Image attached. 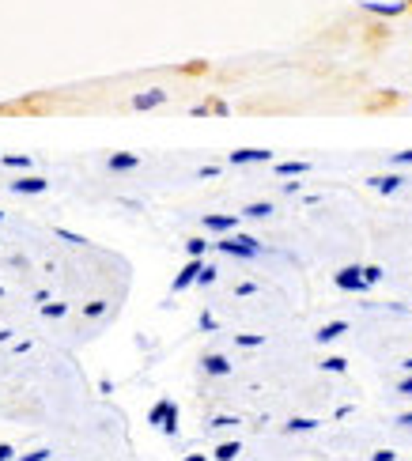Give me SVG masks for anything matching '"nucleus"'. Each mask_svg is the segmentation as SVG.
I'll list each match as a JSON object with an SVG mask.
<instances>
[{
  "label": "nucleus",
  "instance_id": "obj_1",
  "mask_svg": "<svg viewBox=\"0 0 412 461\" xmlns=\"http://www.w3.org/2000/svg\"><path fill=\"white\" fill-rule=\"evenodd\" d=\"M219 254H227V257H243V261H250V257H257L261 254V242L254 235H227V238H219L216 242Z\"/></svg>",
  "mask_w": 412,
  "mask_h": 461
},
{
  "label": "nucleus",
  "instance_id": "obj_2",
  "mask_svg": "<svg viewBox=\"0 0 412 461\" xmlns=\"http://www.w3.org/2000/svg\"><path fill=\"white\" fill-rule=\"evenodd\" d=\"M148 424L152 427H159L163 435H178V405L174 401H155L152 405V413H148Z\"/></svg>",
  "mask_w": 412,
  "mask_h": 461
},
{
  "label": "nucleus",
  "instance_id": "obj_3",
  "mask_svg": "<svg viewBox=\"0 0 412 461\" xmlns=\"http://www.w3.org/2000/svg\"><path fill=\"white\" fill-rule=\"evenodd\" d=\"M333 280H337L340 292H367V287H371L367 280H363V265H345Z\"/></svg>",
  "mask_w": 412,
  "mask_h": 461
},
{
  "label": "nucleus",
  "instance_id": "obj_4",
  "mask_svg": "<svg viewBox=\"0 0 412 461\" xmlns=\"http://www.w3.org/2000/svg\"><path fill=\"white\" fill-rule=\"evenodd\" d=\"M363 12L378 15V19H397L408 12V0H394V4H386V0H363Z\"/></svg>",
  "mask_w": 412,
  "mask_h": 461
},
{
  "label": "nucleus",
  "instance_id": "obj_5",
  "mask_svg": "<svg viewBox=\"0 0 412 461\" xmlns=\"http://www.w3.org/2000/svg\"><path fill=\"white\" fill-rule=\"evenodd\" d=\"M163 103H167V91H163V87H148V91H136L133 98H129V106H133L136 114L155 110V106H163Z\"/></svg>",
  "mask_w": 412,
  "mask_h": 461
},
{
  "label": "nucleus",
  "instance_id": "obj_6",
  "mask_svg": "<svg viewBox=\"0 0 412 461\" xmlns=\"http://www.w3.org/2000/svg\"><path fill=\"white\" fill-rule=\"evenodd\" d=\"M200 268H205V261H200V257H189V261H186V268L174 276V284H170V292L178 295V292H186V287H193V284H197V276H200Z\"/></svg>",
  "mask_w": 412,
  "mask_h": 461
},
{
  "label": "nucleus",
  "instance_id": "obj_7",
  "mask_svg": "<svg viewBox=\"0 0 412 461\" xmlns=\"http://www.w3.org/2000/svg\"><path fill=\"white\" fill-rule=\"evenodd\" d=\"M46 189H49V182L42 174H23L12 182V193H19V197H34V193H46Z\"/></svg>",
  "mask_w": 412,
  "mask_h": 461
},
{
  "label": "nucleus",
  "instance_id": "obj_8",
  "mask_svg": "<svg viewBox=\"0 0 412 461\" xmlns=\"http://www.w3.org/2000/svg\"><path fill=\"white\" fill-rule=\"evenodd\" d=\"M269 159H273V152H269V148H238V152L227 155V163L243 167V163H269Z\"/></svg>",
  "mask_w": 412,
  "mask_h": 461
},
{
  "label": "nucleus",
  "instance_id": "obj_9",
  "mask_svg": "<svg viewBox=\"0 0 412 461\" xmlns=\"http://www.w3.org/2000/svg\"><path fill=\"white\" fill-rule=\"evenodd\" d=\"M200 367H205V375H212V378L231 375V359H227V356H219V352H208L205 359H200Z\"/></svg>",
  "mask_w": 412,
  "mask_h": 461
},
{
  "label": "nucleus",
  "instance_id": "obj_10",
  "mask_svg": "<svg viewBox=\"0 0 412 461\" xmlns=\"http://www.w3.org/2000/svg\"><path fill=\"white\" fill-rule=\"evenodd\" d=\"M200 223H205L208 230H216V235H231V230L238 227V219H235V216H219V212H208L205 219H200Z\"/></svg>",
  "mask_w": 412,
  "mask_h": 461
},
{
  "label": "nucleus",
  "instance_id": "obj_11",
  "mask_svg": "<svg viewBox=\"0 0 412 461\" xmlns=\"http://www.w3.org/2000/svg\"><path fill=\"white\" fill-rule=\"evenodd\" d=\"M405 182H408V178H405V174H378V178H371V186H375V189H378V193H382V197H390V193H397V189H401V186H405Z\"/></svg>",
  "mask_w": 412,
  "mask_h": 461
},
{
  "label": "nucleus",
  "instance_id": "obj_12",
  "mask_svg": "<svg viewBox=\"0 0 412 461\" xmlns=\"http://www.w3.org/2000/svg\"><path fill=\"white\" fill-rule=\"evenodd\" d=\"M106 167L117 170V174H122V170H136L140 167V155L136 152H114V155H106Z\"/></svg>",
  "mask_w": 412,
  "mask_h": 461
},
{
  "label": "nucleus",
  "instance_id": "obj_13",
  "mask_svg": "<svg viewBox=\"0 0 412 461\" xmlns=\"http://www.w3.org/2000/svg\"><path fill=\"white\" fill-rule=\"evenodd\" d=\"M345 333H348V322H326V325L314 333V340H318V344H333V340L345 337Z\"/></svg>",
  "mask_w": 412,
  "mask_h": 461
},
{
  "label": "nucleus",
  "instance_id": "obj_14",
  "mask_svg": "<svg viewBox=\"0 0 412 461\" xmlns=\"http://www.w3.org/2000/svg\"><path fill=\"white\" fill-rule=\"evenodd\" d=\"M310 163L307 159H288V163H276V174L280 178H299V174H307Z\"/></svg>",
  "mask_w": 412,
  "mask_h": 461
},
{
  "label": "nucleus",
  "instance_id": "obj_15",
  "mask_svg": "<svg viewBox=\"0 0 412 461\" xmlns=\"http://www.w3.org/2000/svg\"><path fill=\"white\" fill-rule=\"evenodd\" d=\"M243 212H246V219H269V216L276 212V208L269 204V200H254V204H246V208H243Z\"/></svg>",
  "mask_w": 412,
  "mask_h": 461
},
{
  "label": "nucleus",
  "instance_id": "obj_16",
  "mask_svg": "<svg viewBox=\"0 0 412 461\" xmlns=\"http://www.w3.org/2000/svg\"><path fill=\"white\" fill-rule=\"evenodd\" d=\"M314 427H318V420H310V416H295V420L284 424L288 435H303V431H314Z\"/></svg>",
  "mask_w": 412,
  "mask_h": 461
},
{
  "label": "nucleus",
  "instance_id": "obj_17",
  "mask_svg": "<svg viewBox=\"0 0 412 461\" xmlns=\"http://www.w3.org/2000/svg\"><path fill=\"white\" fill-rule=\"evenodd\" d=\"M238 454H243V443H219V446L212 450L216 461H235Z\"/></svg>",
  "mask_w": 412,
  "mask_h": 461
},
{
  "label": "nucleus",
  "instance_id": "obj_18",
  "mask_svg": "<svg viewBox=\"0 0 412 461\" xmlns=\"http://www.w3.org/2000/svg\"><path fill=\"white\" fill-rule=\"evenodd\" d=\"M0 163L12 167V170H27V167L34 163V159H31V155H19V152H8V155H0Z\"/></svg>",
  "mask_w": 412,
  "mask_h": 461
},
{
  "label": "nucleus",
  "instance_id": "obj_19",
  "mask_svg": "<svg viewBox=\"0 0 412 461\" xmlns=\"http://www.w3.org/2000/svg\"><path fill=\"white\" fill-rule=\"evenodd\" d=\"M345 367H348L345 356H326L321 359V370H329V375H345Z\"/></svg>",
  "mask_w": 412,
  "mask_h": 461
},
{
  "label": "nucleus",
  "instance_id": "obj_20",
  "mask_svg": "<svg viewBox=\"0 0 412 461\" xmlns=\"http://www.w3.org/2000/svg\"><path fill=\"white\" fill-rule=\"evenodd\" d=\"M401 103V95H394V91H390V95H378V98H371V103H367V110H386V106H397Z\"/></svg>",
  "mask_w": 412,
  "mask_h": 461
},
{
  "label": "nucleus",
  "instance_id": "obj_21",
  "mask_svg": "<svg viewBox=\"0 0 412 461\" xmlns=\"http://www.w3.org/2000/svg\"><path fill=\"white\" fill-rule=\"evenodd\" d=\"M235 344L238 348H261V344H265V337H261V333H238Z\"/></svg>",
  "mask_w": 412,
  "mask_h": 461
},
{
  "label": "nucleus",
  "instance_id": "obj_22",
  "mask_svg": "<svg viewBox=\"0 0 412 461\" xmlns=\"http://www.w3.org/2000/svg\"><path fill=\"white\" fill-rule=\"evenodd\" d=\"M15 461H53V450H49V446H38V450H31V454H19Z\"/></svg>",
  "mask_w": 412,
  "mask_h": 461
},
{
  "label": "nucleus",
  "instance_id": "obj_23",
  "mask_svg": "<svg viewBox=\"0 0 412 461\" xmlns=\"http://www.w3.org/2000/svg\"><path fill=\"white\" fill-rule=\"evenodd\" d=\"M68 303H42V318H65Z\"/></svg>",
  "mask_w": 412,
  "mask_h": 461
},
{
  "label": "nucleus",
  "instance_id": "obj_24",
  "mask_svg": "<svg viewBox=\"0 0 412 461\" xmlns=\"http://www.w3.org/2000/svg\"><path fill=\"white\" fill-rule=\"evenodd\" d=\"M216 276H219V268L216 265H205V268H200V276H197V284L208 287V284H216Z\"/></svg>",
  "mask_w": 412,
  "mask_h": 461
},
{
  "label": "nucleus",
  "instance_id": "obj_25",
  "mask_svg": "<svg viewBox=\"0 0 412 461\" xmlns=\"http://www.w3.org/2000/svg\"><path fill=\"white\" fill-rule=\"evenodd\" d=\"M205 249H208L205 238H189V242H186V254H189V257H200Z\"/></svg>",
  "mask_w": 412,
  "mask_h": 461
},
{
  "label": "nucleus",
  "instance_id": "obj_26",
  "mask_svg": "<svg viewBox=\"0 0 412 461\" xmlns=\"http://www.w3.org/2000/svg\"><path fill=\"white\" fill-rule=\"evenodd\" d=\"M182 72L186 76H205L208 72V61H189V65H182Z\"/></svg>",
  "mask_w": 412,
  "mask_h": 461
},
{
  "label": "nucleus",
  "instance_id": "obj_27",
  "mask_svg": "<svg viewBox=\"0 0 412 461\" xmlns=\"http://www.w3.org/2000/svg\"><path fill=\"white\" fill-rule=\"evenodd\" d=\"M57 235H61L65 242H72V246H87V238H84V235H76V230H65V227H57Z\"/></svg>",
  "mask_w": 412,
  "mask_h": 461
},
{
  "label": "nucleus",
  "instance_id": "obj_28",
  "mask_svg": "<svg viewBox=\"0 0 412 461\" xmlns=\"http://www.w3.org/2000/svg\"><path fill=\"white\" fill-rule=\"evenodd\" d=\"M84 314H87V318H103V314H106V303H103V299H95V303L84 306Z\"/></svg>",
  "mask_w": 412,
  "mask_h": 461
},
{
  "label": "nucleus",
  "instance_id": "obj_29",
  "mask_svg": "<svg viewBox=\"0 0 412 461\" xmlns=\"http://www.w3.org/2000/svg\"><path fill=\"white\" fill-rule=\"evenodd\" d=\"M363 280H367L371 287H375L378 280H382V268H378V265H363Z\"/></svg>",
  "mask_w": 412,
  "mask_h": 461
},
{
  "label": "nucleus",
  "instance_id": "obj_30",
  "mask_svg": "<svg viewBox=\"0 0 412 461\" xmlns=\"http://www.w3.org/2000/svg\"><path fill=\"white\" fill-rule=\"evenodd\" d=\"M390 163H394V167H412V148H408V152H394V155H390Z\"/></svg>",
  "mask_w": 412,
  "mask_h": 461
},
{
  "label": "nucleus",
  "instance_id": "obj_31",
  "mask_svg": "<svg viewBox=\"0 0 412 461\" xmlns=\"http://www.w3.org/2000/svg\"><path fill=\"white\" fill-rule=\"evenodd\" d=\"M243 420L238 416H212V427H238Z\"/></svg>",
  "mask_w": 412,
  "mask_h": 461
},
{
  "label": "nucleus",
  "instance_id": "obj_32",
  "mask_svg": "<svg viewBox=\"0 0 412 461\" xmlns=\"http://www.w3.org/2000/svg\"><path fill=\"white\" fill-rule=\"evenodd\" d=\"M254 292H257V284H250V280H243V284L235 287V295H238V299H246V295H254Z\"/></svg>",
  "mask_w": 412,
  "mask_h": 461
},
{
  "label": "nucleus",
  "instance_id": "obj_33",
  "mask_svg": "<svg viewBox=\"0 0 412 461\" xmlns=\"http://www.w3.org/2000/svg\"><path fill=\"white\" fill-rule=\"evenodd\" d=\"M200 329H205V333H216V318L208 314V310H205V314H200Z\"/></svg>",
  "mask_w": 412,
  "mask_h": 461
},
{
  "label": "nucleus",
  "instance_id": "obj_34",
  "mask_svg": "<svg viewBox=\"0 0 412 461\" xmlns=\"http://www.w3.org/2000/svg\"><path fill=\"white\" fill-rule=\"evenodd\" d=\"M208 110H212V114H224V117H227V103H224V98H208Z\"/></svg>",
  "mask_w": 412,
  "mask_h": 461
},
{
  "label": "nucleus",
  "instance_id": "obj_35",
  "mask_svg": "<svg viewBox=\"0 0 412 461\" xmlns=\"http://www.w3.org/2000/svg\"><path fill=\"white\" fill-rule=\"evenodd\" d=\"M371 461H397V454H394V450H375Z\"/></svg>",
  "mask_w": 412,
  "mask_h": 461
},
{
  "label": "nucleus",
  "instance_id": "obj_36",
  "mask_svg": "<svg viewBox=\"0 0 412 461\" xmlns=\"http://www.w3.org/2000/svg\"><path fill=\"white\" fill-rule=\"evenodd\" d=\"M371 42H386V27H382V23L371 27Z\"/></svg>",
  "mask_w": 412,
  "mask_h": 461
},
{
  "label": "nucleus",
  "instance_id": "obj_37",
  "mask_svg": "<svg viewBox=\"0 0 412 461\" xmlns=\"http://www.w3.org/2000/svg\"><path fill=\"white\" fill-rule=\"evenodd\" d=\"M397 394H401V397H412V375H408V378H401Z\"/></svg>",
  "mask_w": 412,
  "mask_h": 461
},
{
  "label": "nucleus",
  "instance_id": "obj_38",
  "mask_svg": "<svg viewBox=\"0 0 412 461\" xmlns=\"http://www.w3.org/2000/svg\"><path fill=\"white\" fill-rule=\"evenodd\" d=\"M216 174H219V167H200L197 170V178H216Z\"/></svg>",
  "mask_w": 412,
  "mask_h": 461
},
{
  "label": "nucleus",
  "instance_id": "obj_39",
  "mask_svg": "<svg viewBox=\"0 0 412 461\" xmlns=\"http://www.w3.org/2000/svg\"><path fill=\"white\" fill-rule=\"evenodd\" d=\"M397 424H401V427H412V413H401V416H397Z\"/></svg>",
  "mask_w": 412,
  "mask_h": 461
},
{
  "label": "nucleus",
  "instance_id": "obj_40",
  "mask_svg": "<svg viewBox=\"0 0 412 461\" xmlns=\"http://www.w3.org/2000/svg\"><path fill=\"white\" fill-rule=\"evenodd\" d=\"M182 461H208V457H205V454H186Z\"/></svg>",
  "mask_w": 412,
  "mask_h": 461
},
{
  "label": "nucleus",
  "instance_id": "obj_41",
  "mask_svg": "<svg viewBox=\"0 0 412 461\" xmlns=\"http://www.w3.org/2000/svg\"><path fill=\"white\" fill-rule=\"evenodd\" d=\"M401 367H405V370H408V375H412V356H408V359H405V363H401Z\"/></svg>",
  "mask_w": 412,
  "mask_h": 461
},
{
  "label": "nucleus",
  "instance_id": "obj_42",
  "mask_svg": "<svg viewBox=\"0 0 412 461\" xmlns=\"http://www.w3.org/2000/svg\"><path fill=\"white\" fill-rule=\"evenodd\" d=\"M408 12H412V0H408Z\"/></svg>",
  "mask_w": 412,
  "mask_h": 461
},
{
  "label": "nucleus",
  "instance_id": "obj_43",
  "mask_svg": "<svg viewBox=\"0 0 412 461\" xmlns=\"http://www.w3.org/2000/svg\"><path fill=\"white\" fill-rule=\"evenodd\" d=\"M0 219H4V212H0Z\"/></svg>",
  "mask_w": 412,
  "mask_h": 461
}]
</instances>
